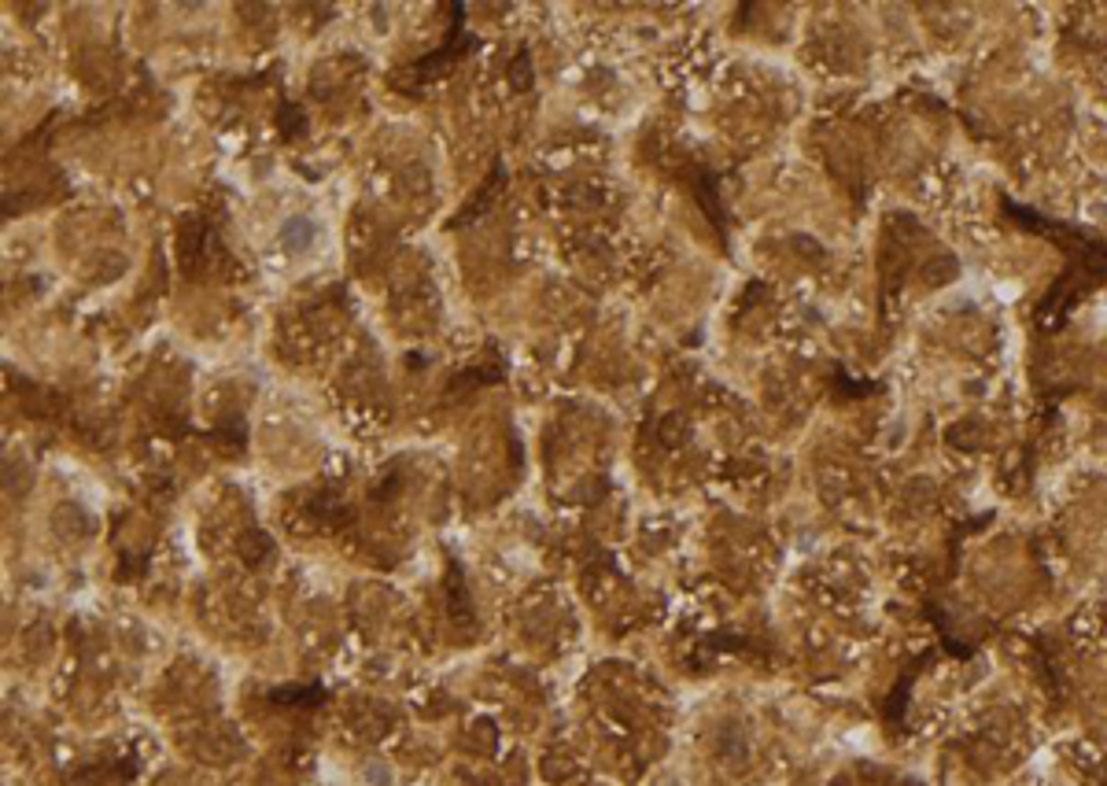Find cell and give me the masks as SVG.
I'll return each mask as SVG.
<instances>
[{"mask_svg": "<svg viewBox=\"0 0 1107 786\" xmlns=\"http://www.w3.org/2000/svg\"><path fill=\"white\" fill-rule=\"evenodd\" d=\"M281 237H285L288 248H303L307 240H310V226L303 222V218H292V222L281 229Z\"/></svg>", "mask_w": 1107, "mask_h": 786, "instance_id": "1", "label": "cell"}]
</instances>
